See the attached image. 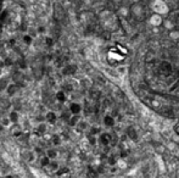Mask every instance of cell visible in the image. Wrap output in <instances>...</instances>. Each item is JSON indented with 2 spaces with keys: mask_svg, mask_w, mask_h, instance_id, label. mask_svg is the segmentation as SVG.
I'll return each mask as SVG.
<instances>
[{
  "mask_svg": "<svg viewBox=\"0 0 179 178\" xmlns=\"http://www.w3.org/2000/svg\"><path fill=\"white\" fill-rule=\"evenodd\" d=\"M100 143L102 144V145H105V146H107L110 143H111V134H108V133H102L101 135H100Z\"/></svg>",
  "mask_w": 179,
  "mask_h": 178,
  "instance_id": "obj_3",
  "label": "cell"
},
{
  "mask_svg": "<svg viewBox=\"0 0 179 178\" xmlns=\"http://www.w3.org/2000/svg\"><path fill=\"white\" fill-rule=\"evenodd\" d=\"M104 123H105L106 126H108V127H112V126L115 125V120H113V117H112V116H110V115L105 116V118H104Z\"/></svg>",
  "mask_w": 179,
  "mask_h": 178,
  "instance_id": "obj_4",
  "label": "cell"
},
{
  "mask_svg": "<svg viewBox=\"0 0 179 178\" xmlns=\"http://www.w3.org/2000/svg\"><path fill=\"white\" fill-rule=\"evenodd\" d=\"M46 117H48V121H49V122H51V123L55 121V118H56V117H55V115H54L52 112H49Z\"/></svg>",
  "mask_w": 179,
  "mask_h": 178,
  "instance_id": "obj_10",
  "label": "cell"
},
{
  "mask_svg": "<svg viewBox=\"0 0 179 178\" xmlns=\"http://www.w3.org/2000/svg\"><path fill=\"white\" fill-rule=\"evenodd\" d=\"M23 39H24V43L26 44H31V42H32V39H31V37H29V36H26Z\"/></svg>",
  "mask_w": 179,
  "mask_h": 178,
  "instance_id": "obj_13",
  "label": "cell"
},
{
  "mask_svg": "<svg viewBox=\"0 0 179 178\" xmlns=\"http://www.w3.org/2000/svg\"><path fill=\"white\" fill-rule=\"evenodd\" d=\"M15 91H16V87H15V85L9 87V94H10V95H12V94L15 93Z\"/></svg>",
  "mask_w": 179,
  "mask_h": 178,
  "instance_id": "obj_12",
  "label": "cell"
},
{
  "mask_svg": "<svg viewBox=\"0 0 179 178\" xmlns=\"http://www.w3.org/2000/svg\"><path fill=\"white\" fill-rule=\"evenodd\" d=\"M76 70H77V67L76 66H67L66 68H65V75H72V73H74L76 72Z\"/></svg>",
  "mask_w": 179,
  "mask_h": 178,
  "instance_id": "obj_6",
  "label": "cell"
},
{
  "mask_svg": "<svg viewBox=\"0 0 179 178\" xmlns=\"http://www.w3.org/2000/svg\"><path fill=\"white\" fill-rule=\"evenodd\" d=\"M88 176H89V178H95L96 177V172L90 170V171H89V173H88Z\"/></svg>",
  "mask_w": 179,
  "mask_h": 178,
  "instance_id": "obj_11",
  "label": "cell"
},
{
  "mask_svg": "<svg viewBox=\"0 0 179 178\" xmlns=\"http://www.w3.org/2000/svg\"><path fill=\"white\" fill-rule=\"evenodd\" d=\"M56 99H57L58 101H65V100H66L65 93H64V92H58V93L56 94Z\"/></svg>",
  "mask_w": 179,
  "mask_h": 178,
  "instance_id": "obj_8",
  "label": "cell"
},
{
  "mask_svg": "<svg viewBox=\"0 0 179 178\" xmlns=\"http://www.w3.org/2000/svg\"><path fill=\"white\" fill-rule=\"evenodd\" d=\"M49 164V160H48V157H43V160H42V165L43 166H46Z\"/></svg>",
  "mask_w": 179,
  "mask_h": 178,
  "instance_id": "obj_14",
  "label": "cell"
},
{
  "mask_svg": "<svg viewBox=\"0 0 179 178\" xmlns=\"http://www.w3.org/2000/svg\"><path fill=\"white\" fill-rule=\"evenodd\" d=\"M160 72L163 75V76H169L172 72H173V67L172 65L168 62V61H162L160 64Z\"/></svg>",
  "mask_w": 179,
  "mask_h": 178,
  "instance_id": "obj_1",
  "label": "cell"
},
{
  "mask_svg": "<svg viewBox=\"0 0 179 178\" xmlns=\"http://www.w3.org/2000/svg\"><path fill=\"white\" fill-rule=\"evenodd\" d=\"M14 78H15V81H16V82H18V83L23 84V82H22V81H23V76H22L20 72L15 73V75H14Z\"/></svg>",
  "mask_w": 179,
  "mask_h": 178,
  "instance_id": "obj_9",
  "label": "cell"
},
{
  "mask_svg": "<svg viewBox=\"0 0 179 178\" xmlns=\"http://www.w3.org/2000/svg\"><path fill=\"white\" fill-rule=\"evenodd\" d=\"M128 135H129V138H130V139H133V140H135V139H137V133H135V131H134V128H133V127H130V128L128 129Z\"/></svg>",
  "mask_w": 179,
  "mask_h": 178,
  "instance_id": "obj_7",
  "label": "cell"
},
{
  "mask_svg": "<svg viewBox=\"0 0 179 178\" xmlns=\"http://www.w3.org/2000/svg\"><path fill=\"white\" fill-rule=\"evenodd\" d=\"M2 27H3V24H2V23H0V32H2Z\"/></svg>",
  "mask_w": 179,
  "mask_h": 178,
  "instance_id": "obj_20",
  "label": "cell"
},
{
  "mask_svg": "<svg viewBox=\"0 0 179 178\" xmlns=\"http://www.w3.org/2000/svg\"><path fill=\"white\" fill-rule=\"evenodd\" d=\"M0 10H2V5H0Z\"/></svg>",
  "mask_w": 179,
  "mask_h": 178,
  "instance_id": "obj_21",
  "label": "cell"
},
{
  "mask_svg": "<svg viewBox=\"0 0 179 178\" xmlns=\"http://www.w3.org/2000/svg\"><path fill=\"white\" fill-rule=\"evenodd\" d=\"M64 17H65V12H64L62 6L58 4L55 5V18L57 21H61V20H64Z\"/></svg>",
  "mask_w": 179,
  "mask_h": 178,
  "instance_id": "obj_2",
  "label": "cell"
},
{
  "mask_svg": "<svg viewBox=\"0 0 179 178\" xmlns=\"http://www.w3.org/2000/svg\"><path fill=\"white\" fill-rule=\"evenodd\" d=\"M77 121H78V117H77V116H74V117L72 118V120H71V125H76V123H77Z\"/></svg>",
  "mask_w": 179,
  "mask_h": 178,
  "instance_id": "obj_16",
  "label": "cell"
},
{
  "mask_svg": "<svg viewBox=\"0 0 179 178\" xmlns=\"http://www.w3.org/2000/svg\"><path fill=\"white\" fill-rule=\"evenodd\" d=\"M6 178H12V177H6Z\"/></svg>",
  "mask_w": 179,
  "mask_h": 178,
  "instance_id": "obj_22",
  "label": "cell"
},
{
  "mask_svg": "<svg viewBox=\"0 0 179 178\" xmlns=\"http://www.w3.org/2000/svg\"><path fill=\"white\" fill-rule=\"evenodd\" d=\"M11 120H12V121H16V120H17V113H16V112H12V113H11Z\"/></svg>",
  "mask_w": 179,
  "mask_h": 178,
  "instance_id": "obj_15",
  "label": "cell"
},
{
  "mask_svg": "<svg viewBox=\"0 0 179 178\" xmlns=\"http://www.w3.org/2000/svg\"><path fill=\"white\" fill-rule=\"evenodd\" d=\"M79 111H80V105L79 104H72L71 105V112L77 115V113H79Z\"/></svg>",
  "mask_w": 179,
  "mask_h": 178,
  "instance_id": "obj_5",
  "label": "cell"
},
{
  "mask_svg": "<svg viewBox=\"0 0 179 178\" xmlns=\"http://www.w3.org/2000/svg\"><path fill=\"white\" fill-rule=\"evenodd\" d=\"M45 40H46V44H48V45H51V44H52V42H51V39H50V38H46Z\"/></svg>",
  "mask_w": 179,
  "mask_h": 178,
  "instance_id": "obj_18",
  "label": "cell"
},
{
  "mask_svg": "<svg viewBox=\"0 0 179 178\" xmlns=\"http://www.w3.org/2000/svg\"><path fill=\"white\" fill-rule=\"evenodd\" d=\"M174 131H175V133L179 135V125H177V126L174 127Z\"/></svg>",
  "mask_w": 179,
  "mask_h": 178,
  "instance_id": "obj_17",
  "label": "cell"
},
{
  "mask_svg": "<svg viewBox=\"0 0 179 178\" xmlns=\"http://www.w3.org/2000/svg\"><path fill=\"white\" fill-rule=\"evenodd\" d=\"M55 155H56V153H55V151H49V156H51V157H52V156H55Z\"/></svg>",
  "mask_w": 179,
  "mask_h": 178,
  "instance_id": "obj_19",
  "label": "cell"
}]
</instances>
